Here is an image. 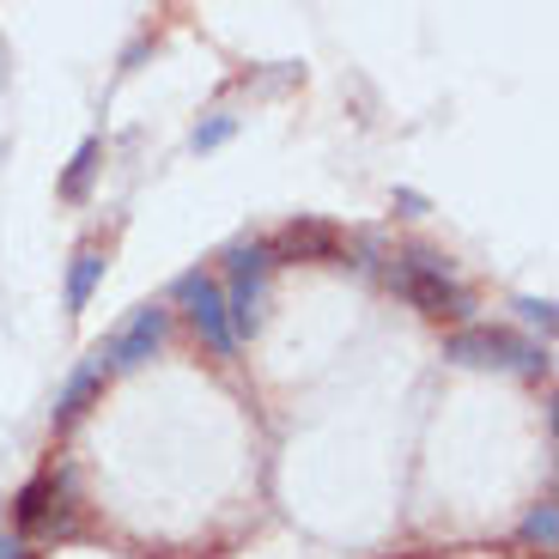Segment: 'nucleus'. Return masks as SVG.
Returning a JSON list of instances; mask_svg holds the SVG:
<instances>
[{
    "instance_id": "obj_1",
    "label": "nucleus",
    "mask_w": 559,
    "mask_h": 559,
    "mask_svg": "<svg viewBox=\"0 0 559 559\" xmlns=\"http://www.w3.org/2000/svg\"><path fill=\"white\" fill-rule=\"evenodd\" d=\"M390 286H395V293H402L414 310H426V317H438V322H468V310H475L468 286L450 274V262H444L438 250H395Z\"/></svg>"
},
{
    "instance_id": "obj_2",
    "label": "nucleus",
    "mask_w": 559,
    "mask_h": 559,
    "mask_svg": "<svg viewBox=\"0 0 559 559\" xmlns=\"http://www.w3.org/2000/svg\"><path fill=\"white\" fill-rule=\"evenodd\" d=\"M267 274H274V255H267L262 238L250 243H231L225 250V322H231V335L250 341L267 317Z\"/></svg>"
},
{
    "instance_id": "obj_3",
    "label": "nucleus",
    "mask_w": 559,
    "mask_h": 559,
    "mask_svg": "<svg viewBox=\"0 0 559 559\" xmlns=\"http://www.w3.org/2000/svg\"><path fill=\"white\" fill-rule=\"evenodd\" d=\"M444 359L456 365H480V371H523V378H542L547 353L535 341H518L511 329H487V322H468L444 341Z\"/></svg>"
},
{
    "instance_id": "obj_4",
    "label": "nucleus",
    "mask_w": 559,
    "mask_h": 559,
    "mask_svg": "<svg viewBox=\"0 0 559 559\" xmlns=\"http://www.w3.org/2000/svg\"><path fill=\"white\" fill-rule=\"evenodd\" d=\"M165 335H170V310L165 305H140L134 317H128L122 329H116V335L98 347L104 371H140V365L165 347Z\"/></svg>"
},
{
    "instance_id": "obj_5",
    "label": "nucleus",
    "mask_w": 559,
    "mask_h": 559,
    "mask_svg": "<svg viewBox=\"0 0 559 559\" xmlns=\"http://www.w3.org/2000/svg\"><path fill=\"white\" fill-rule=\"evenodd\" d=\"M177 298L189 305V322H195V335L207 341L213 353H231L238 347V335H231V322H225V298H219V280L213 274H182L177 280Z\"/></svg>"
},
{
    "instance_id": "obj_6",
    "label": "nucleus",
    "mask_w": 559,
    "mask_h": 559,
    "mask_svg": "<svg viewBox=\"0 0 559 559\" xmlns=\"http://www.w3.org/2000/svg\"><path fill=\"white\" fill-rule=\"evenodd\" d=\"M267 255H274V262H341V255H347V238H341L329 219H293L274 243H267Z\"/></svg>"
},
{
    "instance_id": "obj_7",
    "label": "nucleus",
    "mask_w": 559,
    "mask_h": 559,
    "mask_svg": "<svg viewBox=\"0 0 559 559\" xmlns=\"http://www.w3.org/2000/svg\"><path fill=\"white\" fill-rule=\"evenodd\" d=\"M104 378H110V371H104V359H98V353L73 365V371H68V383L56 390V407H49V426H56V432H61V426H73V419H80L85 407L98 402Z\"/></svg>"
},
{
    "instance_id": "obj_8",
    "label": "nucleus",
    "mask_w": 559,
    "mask_h": 559,
    "mask_svg": "<svg viewBox=\"0 0 559 559\" xmlns=\"http://www.w3.org/2000/svg\"><path fill=\"white\" fill-rule=\"evenodd\" d=\"M98 280H104V250H98V243H85V250L73 255V267H68V310H85V305H92Z\"/></svg>"
},
{
    "instance_id": "obj_9",
    "label": "nucleus",
    "mask_w": 559,
    "mask_h": 559,
    "mask_svg": "<svg viewBox=\"0 0 559 559\" xmlns=\"http://www.w3.org/2000/svg\"><path fill=\"white\" fill-rule=\"evenodd\" d=\"M98 158H104V140H80V153H73L68 177H61V195H68V201H85V195H92V177H98Z\"/></svg>"
},
{
    "instance_id": "obj_10",
    "label": "nucleus",
    "mask_w": 559,
    "mask_h": 559,
    "mask_svg": "<svg viewBox=\"0 0 559 559\" xmlns=\"http://www.w3.org/2000/svg\"><path fill=\"white\" fill-rule=\"evenodd\" d=\"M523 542L542 547V554H554V542H559V504L554 499H542L530 518H523Z\"/></svg>"
},
{
    "instance_id": "obj_11",
    "label": "nucleus",
    "mask_w": 559,
    "mask_h": 559,
    "mask_svg": "<svg viewBox=\"0 0 559 559\" xmlns=\"http://www.w3.org/2000/svg\"><path fill=\"white\" fill-rule=\"evenodd\" d=\"M231 134H238V116H213V122L195 128V153H213V146H225Z\"/></svg>"
},
{
    "instance_id": "obj_12",
    "label": "nucleus",
    "mask_w": 559,
    "mask_h": 559,
    "mask_svg": "<svg viewBox=\"0 0 559 559\" xmlns=\"http://www.w3.org/2000/svg\"><path fill=\"white\" fill-rule=\"evenodd\" d=\"M518 317L530 322V329H542V335H554V298H518Z\"/></svg>"
},
{
    "instance_id": "obj_13",
    "label": "nucleus",
    "mask_w": 559,
    "mask_h": 559,
    "mask_svg": "<svg viewBox=\"0 0 559 559\" xmlns=\"http://www.w3.org/2000/svg\"><path fill=\"white\" fill-rule=\"evenodd\" d=\"M0 559H31L25 535H0Z\"/></svg>"
},
{
    "instance_id": "obj_14",
    "label": "nucleus",
    "mask_w": 559,
    "mask_h": 559,
    "mask_svg": "<svg viewBox=\"0 0 559 559\" xmlns=\"http://www.w3.org/2000/svg\"><path fill=\"white\" fill-rule=\"evenodd\" d=\"M395 207H402V213H426V201H419L414 189H395Z\"/></svg>"
}]
</instances>
